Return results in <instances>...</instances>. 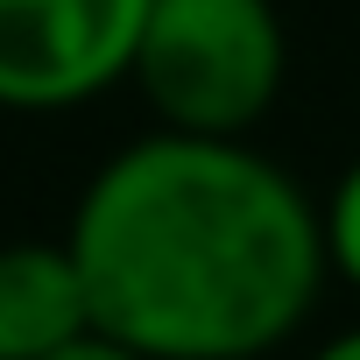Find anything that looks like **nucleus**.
I'll use <instances>...</instances> for the list:
<instances>
[{
	"label": "nucleus",
	"mask_w": 360,
	"mask_h": 360,
	"mask_svg": "<svg viewBox=\"0 0 360 360\" xmlns=\"http://www.w3.org/2000/svg\"><path fill=\"white\" fill-rule=\"evenodd\" d=\"M64 248L92 332L141 360H262L304 332L325 262V212L255 141L141 134L71 205Z\"/></svg>",
	"instance_id": "obj_1"
},
{
	"label": "nucleus",
	"mask_w": 360,
	"mask_h": 360,
	"mask_svg": "<svg viewBox=\"0 0 360 360\" xmlns=\"http://www.w3.org/2000/svg\"><path fill=\"white\" fill-rule=\"evenodd\" d=\"M290 71V36L276 0H148L127 85L169 134L248 141Z\"/></svg>",
	"instance_id": "obj_2"
},
{
	"label": "nucleus",
	"mask_w": 360,
	"mask_h": 360,
	"mask_svg": "<svg viewBox=\"0 0 360 360\" xmlns=\"http://www.w3.org/2000/svg\"><path fill=\"white\" fill-rule=\"evenodd\" d=\"M148 0H0V113H71L127 85Z\"/></svg>",
	"instance_id": "obj_3"
},
{
	"label": "nucleus",
	"mask_w": 360,
	"mask_h": 360,
	"mask_svg": "<svg viewBox=\"0 0 360 360\" xmlns=\"http://www.w3.org/2000/svg\"><path fill=\"white\" fill-rule=\"evenodd\" d=\"M92 332V297L64 240L0 248V360H50Z\"/></svg>",
	"instance_id": "obj_4"
},
{
	"label": "nucleus",
	"mask_w": 360,
	"mask_h": 360,
	"mask_svg": "<svg viewBox=\"0 0 360 360\" xmlns=\"http://www.w3.org/2000/svg\"><path fill=\"white\" fill-rule=\"evenodd\" d=\"M318 212H325V262H332V276L346 290H360V155L339 169V184H332V198Z\"/></svg>",
	"instance_id": "obj_5"
},
{
	"label": "nucleus",
	"mask_w": 360,
	"mask_h": 360,
	"mask_svg": "<svg viewBox=\"0 0 360 360\" xmlns=\"http://www.w3.org/2000/svg\"><path fill=\"white\" fill-rule=\"evenodd\" d=\"M50 360H141L134 346H120V339H106V332H85V339H71L64 353H50Z\"/></svg>",
	"instance_id": "obj_6"
},
{
	"label": "nucleus",
	"mask_w": 360,
	"mask_h": 360,
	"mask_svg": "<svg viewBox=\"0 0 360 360\" xmlns=\"http://www.w3.org/2000/svg\"><path fill=\"white\" fill-rule=\"evenodd\" d=\"M311 360H360V325H353V332H339V339H325Z\"/></svg>",
	"instance_id": "obj_7"
}]
</instances>
